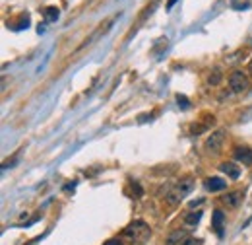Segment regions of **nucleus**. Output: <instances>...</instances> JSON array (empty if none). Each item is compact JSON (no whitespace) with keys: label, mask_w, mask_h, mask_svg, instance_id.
I'll return each instance as SVG.
<instances>
[{"label":"nucleus","mask_w":252,"mask_h":245,"mask_svg":"<svg viewBox=\"0 0 252 245\" xmlns=\"http://www.w3.org/2000/svg\"><path fill=\"white\" fill-rule=\"evenodd\" d=\"M149 238H151V228L142 220H134L123 232V240L130 245H144L147 244Z\"/></svg>","instance_id":"obj_1"},{"label":"nucleus","mask_w":252,"mask_h":245,"mask_svg":"<svg viewBox=\"0 0 252 245\" xmlns=\"http://www.w3.org/2000/svg\"><path fill=\"white\" fill-rule=\"evenodd\" d=\"M194 189V179L190 177V175H186V177H182V179H179L177 183H173L171 187H169V191H167V203L171 205V207H175V205H179L190 191Z\"/></svg>","instance_id":"obj_2"},{"label":"nucleus","mask_w":252,"mask_h":245,"mask_svg":"<svg viewBox=\"0 0 252 245\" xmlns=\"http://www.w3.org/2000/svg\"><path fill=\"white\" fill-rule=\"evenodd\" d=\"M229 88H231L235 94H241V92L249 90V76H247L243 70H235V72L229 76Z\"/></svg>","instance_id":"obj_3"},{"label":"nucleus","mask_w":252,"mask_h":245,"mask_svg":"<svg viewBox=\"0 0 252 245\" xmlns=\"http://www.w3.org/2000/svg\"><path fill=\"white\" fill-rule=\"evenodd\" d=\"M223 140H225V131L223 129L212 132L208 136V140H206V150L210 154H219L221 152V146H223Z\"/></svg>","instance_id":"obj_4"},{"label":"nucleus","mask_w":252,"mask_h":245,"mask_svg":"<svg viewBox=\"0 0 252 245\" xmlns=\"http://www.w3.org/2000/svg\"><path fill=\"white\" fill-rule=\"evenodd\" d=\"M243 197H245L243 191H229V193H225V195L221 197V203H223L227 208H237V207L243 203Z\"/></svg>","instance_id":"obj_5"},{"label":"nucleus","mask_w":252,"mask_h":245,"mask_svg":"<svg viewBox=\"0 0 252 245\" xmlns=\"http://www.w3.org/2000/svg\"><path fill=\"white\" fill-rule=\"evenodd\" d=\"M233 158L243 166H252V150L249 146H237L233 150Z\"/></svg>","instance_id":"obj_6"},{"label":"nucleus","mask_w":252,"mask_h":245,"mask_svg":"<svg viewBox=\"0 0 252 245\" xmlns=\"http://www.w3.org/2000/svg\"><path fill=\"white\" fill-rule=\"evenodd\" d=\"M204 187L210 191V193H219V191H225L227 189V181L221 179V177H208L204 181Z\"/></svg>","instance_id":"obj_7"},{"label":"nucleus","mask_w":252,"mask_h":245,"mask_svg":"<svg viewBox=\"0 0 252 245\" xmlns=\"http://www.w3.org/2000/svg\"><path fill=\"white\" fill-rule=\"evenodd\" d=\"M184 240H188V230L179 228V230H173V232L165 238V245H180Z\"/></svg>","instance_id":"obj_8"},{"label":"nucleus","mask_w":252,"mask_h":245,"mask_svg":"<svg viewBox=\"0 0 252 245\" xmlns=\"http://www.w3.org/2000/svg\"><path fill=\"white\" fill-rule=\"evenodd\" d=\"M223 224H225V214H223V210H214V214H212V228L216 230V234L221 238L223 236Z\"/></svg>","instance_id":"obj_9"},{"label":"nucleus","mask_w":252,"mask_h":245,"mask_svg":"<svg viewBox=\"0 0 252 245\" xmlns=\"http://www.w3.org/2000/svg\"><path fill=\"white\" fill-rule=\"evenodd\" d=\"M219 170H221L229 179H239V177H241V168H239L237 164H233V162H223V164H219Z\"/></svg>","instance_id":"obj_10"},{"label":"nucleus","mask_w":252,"mask_h":245,"mask_svg":"<svg viewBox=\"0 0 252 245\" xmlns=\"http://www.w3.org/2000/svg\"><path fill=\"white\" fill-rule=\"evenodd\" d=\"M60 16V10L56 6H49L45 8V21H56Z\"/></svg>","instance_id":"obj_11"},{"label":"nucleus","mask_w":252,"mask_h":245,"mask_svg":"<svg viewBox=\"0 0 252 245\" xmlns=\"http://www.w3.org/2000/svg\"><path fill=\"white\" fill-rule=\"evenodd\" d=\"M200 220H202V210H196V212L192 210V212H188V214L184 216V222H186L188 226H196Z\"/></svg>","instance_id":"obj_12"},{"label":"nucleus","mask_w":252,"mask_h":245,"mask_svg":"<svg viewBox=\"0 0 252 245\" xmlns=\"http://www.w3.org/2000/svg\"><path fill=\"white\" fill-rule=\"evenodd\" d=\"M221 78H223V76H221V72H219V70H214V74H210L208 82H210L212 86H217V84L221 82Z\"/></svg>","instance_id":"obj_13"},{"label":"nucleus","mask_w":252,"mask_h":245,"mask_svg":"<svg viewBox=\"0 0 252 245\" xmlns=\"http://www.w3.org/2000/svg\"><path fill=\"white\" fill-rule=\"evenodd\" d=\"M177 103H179L182 109H188V107H190V101H188V97H186V95H180V94L177 95Z\"/></svg>","instance_id":"obj_14"},{"label":"nucleus","mask_w":252,"mask_h":245,"mask_svg":"<svg viewBox=\"0 0 252 245\" xmlns=\"http://www.w3.org/2000/svg\"><path fill=\"white\" fill-rule=\"evenodd\" d=\"M206 129H208L206 125H192V127H190V132H192V134H202Z\"/></svg>","instance_id":"obj_15"},{"label":"nucleus","mask_w":252,"mask_h":245,"mask_svg":"<svg viewBox=\"0 0 252 245\" xmlns=\"http://www.w3.org/2000/svg\"><path fill=\"white\" fill-rule=\"evenodd\" d=\"M180 245H202V240H196V238H188V240H184Z\"/></svg>","instance_id":"obj_16"},{"label":"nucleus","mask_w":252,"mask_h":245,"mask_svg":"<svg viewBox=\"0 0 252 245\" xmlns=\"http://www.w3.org/2000/svg\"><path fill=\"white\" fill-rule=\"evenodd\" d=\"M132 189L136 191V197H142V195H144V191H142V187H140V183H138V181H134V183H132Z\"/></svg>","instance_id":"obj_17"},{"label":"nucleus","mask_w":252,"mask_h":245,"mask_svg":"<svg viewBox=\"0 0 252 245\" xmlns=\"http://www.w3.org/2000/svg\"><path fill=\"white\" fill-rule=\"evenodd\" d=\"M202 203H204V199H198V201H192V203H190V208H196V207H200Z\"/></svg>","instance_id":"obj_18"},{"label":"nucleus","mask_w":252,"mask_h":245,"mask_svg":"<svg viewBox=\"0 0 252 245\" xmlns=\"http://www.w3.org/2000/svg\"><path fill=\"white\" fill-rule=\"evenodd\" d=\"M103 245H123L121 240H109V242H105Z\"/></svg>","instance_id":"obj_19"},{"label":"nucleus","mask_w":252,"mask_h":245,"mask_svg":"<svg viewBox=\"0 0 252 245\" xmlns=\"http://www.w3.org/2000/svg\"><path fill=\"white\" fill-rule=\"evenodd\" d=\"M175 4H177V0H169V2H167V10H171Z\"/></svg>","instance_id":"obj_20"},{"label":"nucleus","mask_w":252,"mask_h":245,"mask_svg":"<svg viewBox=\"0 0 252 245\" xmlns=\"http://www.w3.org/2000/svg\"><path fill=\"white\" fill-rule=\"evenodd\" d=\"M249 72L252 74V58H251V62H249Z\"/></svg>","instance_id":"obj_21"}]
</instances>
